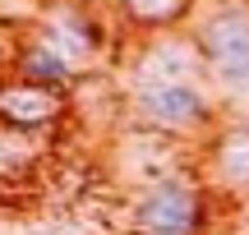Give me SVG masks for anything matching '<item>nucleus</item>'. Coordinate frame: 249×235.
<instances>
[{"label": "nucleus", "instance_id": "obj_11", "mask_svg": "<svg viewBox=\"0 0 249 235\" xmlns=\"http://www.w3.org/2000/svg\"><path fill=\"white\" fill-rule=\"evenodd\" d=\"M226 235H249V199L231 203V221H226Z\"/></svg>", "mask_w": 249, "mask_h": 235}, {"label": "nucleus", "instance_id": "obj_5", "mask_svg": "<svg viewBox=\"0 0 249 235\" xmlns=\"http://www.w3.org/2000/svg\"><path fill=\"white\" fill-rule=\"evenodd\" d=\"M37 28L51 37V46L79 74L88 69V65L107 51V42H111V23H102L83 0H51V5L42 9V18H37Z\"/></svg>", "mask_w": 249, "mask_h": 235}, {"label": "nucleus", "instance_id": "obj_10", "mask_svg": "<svg viewBox=\"0 0 249 235\" xmlns=\"http://www.w3.org/2000/svg\"><path fill=\"white\" fill-rule=\"evenodd\" d=\"M51 157H55L51 134H28V129L0 125V189H23V185L42 180Z\"/></svg>", "mask_w": 249, "mask_h": 235}, {"label": "nucleus", "instance_id": "obj_7", "mask_svg": "<svg viewBox=\"0 0 249 235\" xmlns=\"http://www.w3.org/2000/svg\"><path fill=\"white\" fill-rule=\"evenodd\" d=\"M74 116V101L65 88H46V83L28 79H0V125L28 129V134H51L55 125Z\"/></svg>", "mask_w": 249, "mask_h": 235}, {"label": "nucleus", "instance_id": "obj_8", "mask_svg": "<svg viewBox=\"0 0 249 235\" xmlns=\"http://www.w3.org/2000/svg\"><path fill=\"white\" fill-rule=\"evenodd\" d=\"M5 74H9V79H28V83H46V88H65V92H70V83L79 79V69L55 51L51 37H46L37 23L23 28V33L9 42V51H5Z\"/></svg>", "mask_w": 249, "mask_h": 235}, {"label": "nucleus", "instance_id": "obj_6", "mask_svg": "<svg viewBox=\"0 0 249 235\" xmlns=\"http://www.w3.org/2000/svg\"><path fill=\"white\" fill-rule=\"evenodd\" d=\"M198 175L217 199H249V120H222L203 138Z\"/></svg>", "mask_w": 249, "mask_h": 235}, {"label": "nucleus", "instance_id": "obj_9", "mask_svg": "<svg viewBox=\"0 0 249 235\" xmlns=\"http://www.w3.org/2000/svg\"><path fill=\"white\" fill-rule=\"evenodd\" d=\"M116 23L134 42L143 37H161V33H180L194 23V14L203 9V0H107Z\"/></svg>", "mask_w": 249, "mask_h": 235}, {"label": "nucleus", "instance_id": "obj_3", "mask_svg": "<svg viewBox=\"0 0 249 235\" xmlns=\"http://www.w3.org/2000/svg\"><path fill=\"white\" fill-rule=\"evenodd\" d=\"M124 111L134 129H152L166 138H208L222 125L217 97L203 83H143L124 88Z\"/></svg>", "mask_w": 249, "mask_h": 235}, {"label": "nucleus", "instance_id": "obj_2", "mask_svg": "<svg viewBox=\"0 0 249 235\" xmlns=\"http://www.w3.org/2000/svg\"><path fill=\"white\" fill-rule=\"evenodd\" d=\"M208 83L226 97H249V0H208L189 23Z\"/></svg>", "mask_w": 249, "mask_h": 235}, {"label": "nucleus", "instance_id": "obj_1", "mask_svg": "<svg viewBox=\"0 0 249 235\" xmlns=\"http://www.w3.org/2000/svg\"><path fill=\"white\" fill-rule=\"evenodd\" d=\"M217 221V194L198 171H166L161 180L139 185L129 203L134 235H208Z\"/></svg>", "mask_w": 249, "mask_h": 235}, {"label": "nucleus", "instance_id": "obj_4", "mask_svg": "<svg viewBox=\"0 0 249 235\" xmlns=\"http://www.w3.org/2000/svg\"><path fill=\"white\" fill-rule=\"evenodd\" d=\"M124 69H129V88H143V83H208L198 42L185 28L134 42V55Z\"/></svg>", "mask_w": 249, "mask_h": 235}]
</instances>
